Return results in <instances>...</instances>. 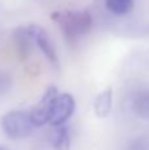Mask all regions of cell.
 <instances>
[{
	"label": "cell",
	"mask_w": 149,
	"mask_h": 150,
	"mask_svg": "<svg viewBox=\"0 0 149 150\" xmlns=\"http://www.w3.org/2000/svg\"><path fill=\"white\" fill-rule=\"evenodd\" d=\"M132 109L143 120H149V90H140L132 98Z\"/></svg>",
	"instance_id": "cell-7"
},
{
	"label": "cell",
	"mask_w": 149,
	"mask_h": 150,
	"mask_svg": "<svg viewBox=\"0 0 149 150\" xmlns=\"http://www.w3.org/2000/svg\"><path fill=\"white\" fill-rule=\"evenodd\" d=\"M128 150H149V140L145 137H139L132 141Z\"/></svg>",
	"instance_id": "cell-11"
},
{
	"label": "cell",
	"mask_w": 149,
	"mask_h": 150,
	"mask_svg": "<svg viewBox=\"0 0 149 150\" xmlns=\"http://www.w3.org/2000/svg\"><path fill=\"white\" fill-rule=\"evenodd\" d=\"M75 109V101L70 93H57L52 103L48 122L53 127L63 125L71 117Z\"/></svg>",
	"instance_id": "cell-3"
},
{
	"label": "cell",
	"mask_w": 149,
	"mask_h": 150,
	"mask_svg": "<svg viewBox=\"0 0 149 150\" xmlns=\"http://www.w3.org/2000/svg\"><path fill=\"white\" fill-rule=\"evenodd\" d=\"M52 20L61 29L70 44H75L92 28V16L89 11H58L52 13Z\"/></svg>",
	"instance_id": "cell-1"
},
{
	"label": "cell",
	"mask_w": 149,
	"mask_h": 150,
	"mask_svg": "<svg viewBox=\"0 0 149 150\" xmlns=\"http://www.w3.org/2000/svg\"><path fill=\"white\" fill-rule=\"evenodd\" d=\"M0 150H5V149L4 148H0Z\"/></svg>",
	"instance_id": "cell-12"
},
{
	"label": "cell",
	"mask_w": 149,
	"mask_h": 150,
	"mask_svg": "<svg viewBox=\"0 0 149 150\" xmlns=\"http://www.w3.org/2000/svg\"><path fill=\"white\" fill-rule=\"evenodd\" d=\"M3 132L11 140H23L32 134L33 127L29 112L11 111L5 113L0 120Z\"/></svg>",
	"instance_id": "cell-2"
},
{
	"label": "cell",
	"mask_w": 149,
	"mask_h": 150,
	"mask_svg": "<svg viewBox=\"0 0 149 150\" xmlns=\"http://www.w3.org/2000/svg\"><path fill=\"white\" fill-rule=\"evenodd\" d=\"M133 0H106L107 9L116 16H123L129 13L133 8Z\"/></svg>",
	"instance_id": "cell-10"
},
{
	"label": "cell",
	"mask_w": 149,
	"mask_h": 150,
	"mask_svg": "<svg viewBox=\"0 0 149 150\" xmlns=\"http://www.w3.org/2000/svg\"><path fill=\"white\" fill-rule=\"evenodd\" d=\"M57 88L55 87H49L45 93L41 96L38 103L31 109L29 116H31L32 124L34 127H42L45 122H48V117H49V112L52 108V103L54 100L55 95H57Z\"/></svg>",
	"instance_id": "cell-4"
},
{
	"label": "cell",
	"mask_w": 149,
	"mask_h": 150,
	"mask_svg": "<svg viewBox=\"0 0 149 150\" xmlns=\"http://www.w3.org/2000/svg\"><path fill=\"white\" fill-rule=\"evenodd\" d=\"M13 41H15L16 50H17L20 58L21 59H25L29 55V53H31L32 44H33L28 30H26V26L25 28L16 29L15 33H13Z\"/></svg>",
	"instance_id": "cell-6"
},
{
	"label": "cell",
	"mask_w": 149,
	"mask_h": 150,
	"mask_svg": "<svg viewBox=\"0 0 149 150\" xmlns=\"http://www.w3.org/2000/svg\"><path fill=\"white\" fill-rule=\"evenodd\" d=\"M50 142L54 150H70V136L67 128L58 125L50 134Z\"/></svg>",
	"instance_id": "cell-9"
},
{
	"label": "cell",
	"mask_w": 149,
	"mask_h": 150,
	"mask_svg": "<svg viewBox=\"0 0 149 150\" xmlns=\"http://www.w3.org/2000/svg\"><path fill=\"white\" fill-rule=\"evenodd\" d=\"M111 108H112V91H111V88H106L95 99L94 111L98 117L103 119V117L108 116Z\"/></svg>",
	"instance_id": "cell-8"
},
{
	"label": "cell",
	"mask_w": 149,
	"mask_h": 150,
	"mask_svg": "<svg viewBox=\"0 0 149 150\" xmlns=\"http://www.w3.org/2000/svg\"><path fill=\"white\" fill-rule=\"evenodd\" d=\"M26 30H28L29 36H31L32 42L40 47V50L45 54V57L52 63H57V61H58L57 53H55L54 45H53L52 40L49 38L46 32L38 25H29V26H26Z\"/></svg>",
	"instance_id": "cell-5"
}]
</instances>
